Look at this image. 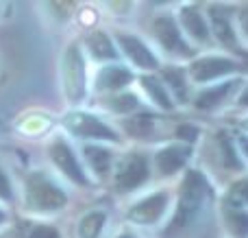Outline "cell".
<instances>
[{
	"label": "cell",
	"instance_id": "1",
	"mask_svg": "<svg viewBox=\"0 0 248 238\" xmlns=\"http://www.w3.org/2000/svg\"><path fill=\"white\" fill-rule=\"evenodd\" d=\"M207 199H209V184H207L205 175L198 173V170H189L185 175L183 188H181L179 208H176V217L172 219L170 232L183 230L189 221H194Z\"/></svg>",
	"mask_w": 248,
	"mask_h": 238
},
{
	"label": "cell",
	"instance_id": "2",
	"mask_svg": "<svg viewBox=\"0 0 248 238\" xmlns=\"http://www.w3.org/2000/svg\"><path fill=\"white\" fill-rule=\"evenodd\" d=\"M65 201H68L65 192L42 173H33L26 179V205L31 210H37V212L59 210L65 205Z\"/></svg>",
	"mask_w": 248,
	"mask_h": 238
},
{
	"label": "cell",
	"instance_id": "3",
	"mask_svg": "<svg viewBox=\"0 0 248 238\" xmlns=\"http://www.w3.org/2000/svg\"><path fill=\"white\" fill-rule=\"evenodd\" d=\"M63 87L72 103H78L85 96V61L74 44L63 55Z\"/></svg>",
	"mask_w": 248,
	"mask_h": 238
},
{
	"label": "cell",
	"instance_id": "4",
	"mask_svg": "<svg viewBox=\"0 0 248 238\" xmlns=\"http://www.w3.org/2000/svg\"><path fill=\"white\" fill-rule=\"evenodd\" d=\"M65 127L72 131L74 136H81V138H103V140H118L116 131L109 129L103 120H98L96 116L83 112H72L65 116Z\"/></svg>",
	"mask_w": 248,
	"mask_h": 238
},
{
	"label": "cell",
	"instance_id": "5",
	"mask_svg": "<svg viewBox=\"0 0 248 238\" xmlns=\"http://www.w3.org/2000/svg\"><path fill=\"white\" fill-rule=\"evenodd\" d=\"M155 35H157L159 44L166 48L168 52L179 57H192L194 51L183 37H181V31L176 26V22L170 16H161L155 20Z\"/></svg>",
	"mask_w": 248,
	"mask_h": 238
},
{
	"label": "cell",
	"instance_id": "6",
	"mask_svg": "<svg viewBox=\"0 0 248 238\" xmlns=\"http://www.w3.org/2000/svg\"><path fill=\"white\" fill-rule=\"evenodd\" d=\"M148 179V162L140 153H131L122 160L116 173V186L120 190H133Z\"/></svg>",
	"mask_w": 248,
	"mask_h": 238
},
{
	"label": "cell",
	"instance_id": "7",
	"mask_svg": "<svg viewBox=\"0 0 248 238\" xmlns=\"http://www.w3.org/2000/svg\"><path fill=\"white\" fill-rule=\"evenodd\" d=\"M50 157H52V162L61 169V173H65L72 182L81 184V186H85L87 184V177H85V173H83V169L78 166L72 149H70L63 140H57V142L50 147Z\"/></svg>",
	"mask_w": 248,
	"mask_h": 238
},
{
	"label": "cell",
	"instance_id": "8",
	"mask_svg": "<svg viewBox=\"0 0 248 238\" xmlns=\"http://www.w3.org/2000/svg\"><path fill=\"white\" fill-rule=\"evenodd\" d=\"M166 204H168L166 192H155V195L146 197V199H141L140 204L133 205L131 212H128V219L135 223H146V225H148V223H155L163 214Z\"/></svg>",
	"mask_w": 248,
	"mask_h": 238
},
{
	"label": "cell",
	"instance_id": "9",
	"mask_svg": "<svg viewBox=\"0 0 248 238\" xmlns=\"http://www.w3.org/2000/svg\"><path fill=\"white\" fill-rule=\"evenodd\" d=\"M235 64L231 59H224V57H205V59H198L192 64V77L196 81H209V79L222 77L227 72H233Z\"/></svg>",
	"mask_w": 248,
	"mask_h": 238
},
{
	"label": "cell",
	"instance_id": "10",
	"mask_svg": "<svg viewBox=\"0 0 248 238\" xmlns=\"http://www.w3.org/2000/svg\"><path fill=\"white\" fill-rule=\"evenodd\" d=\"M189 153L192 149L185 147V144H172V147H166L157 153L155 162H157V169L161 175H172L185 166V162L189 160Z\"/></svg>",
	"mask_w": 248,
	"mask_h": 238
},
{
	"label": "cell",
	"instance_id": "11",
	"mask_svg": "<svg viewBox=\"0 0 248 238\" xmlns=\"http://www.w3.org/2000/svg\"><path fill=\"white\" fill-rule=\"evenodd\" d=\"M118 42H120L122 51L126 52V57L133 64H137L140 68H157V57L137 37H133V35H118Z\"/></svg>",
	"mask_w": 248,
	"mask_h": 238
},
{
	"label": "cell",
	"instance_id": "12",
	"mask_svg": "<svg viewBox=\"0 0 248 238\" xmlns=\"http://www.w3.org/2000/svg\"><path fill=\"white\" fill-rule=\"evenodd\" d=\"M224 223H227L229 232L235 238H248V212L240 208L233 201H224Z\"/></svg>",
	"mask_w": 248,
	"mask_h": 238
},
{
	"label": "cell",
	"instance_id": "13",
	"mask_svg": "<svg viewBox=\"0 0 248 238\" xmlns=\"http://www.w3.org/2000/svg\"><path fill=\"white\" fill-rule=\"evenodd\" d=\"M211 24H214V33L224 46H231L235 51H240V44L235 39V33H233V26L229 22L227 13L222 11L220 7H214L211 9Z\"/></svg>",
	"mask_w": 248,
	"mask_h": 238
},
{
	"label": "cell",
	"instance_id": "14",
	"mask_svg": "<svg viewBox=\"0 0 248 238\" xmlns=\"http://www.w3.org/2000/svg\"><path fill=\"white\" fill-rule=\"evenodd\" d=\"M133 79V74L128 72L122 66H109V68H103L96 79V85L98 90H118V87L126 85Z\"/></svg>",
	"mask_w": 248,
	"mask_h": 238
},
{
	"label": "cell",
	"instance_id": "15",
	"mask_svg": "<svg viewBox=\"0 0 248 238\" xmlns=\"http://www.w3.org/2000/svg\"><path fill=\"white\" fill-rule=\"evenodd\" d=\"M235 85H240V81H227V83H220L216 87H209V90L201 92L196 99V107L198 109H211L216 105H220L224 99L229 96V92L233 90Z\"/></svg>",
	"mask_w": 248,
	"mask_h": 238
},
{
	"label": "cell",
	"instance_id": "16",
	"mask_svg": "<svg viewBox=\"0 0 248 238\" xmlns=\"http://www.w3.org/2000/svg\"><path fill=\"white\" fill-rule=\"evenodd\" d=\"M181 22H183V26L187 29V33L192 37L201 39V42L209 39V26H207V22L202 20V16L194 7H185L181 11Z\"/></svg>",
	"mask_w": 248,
	"mask_h": 238
},
{
	"label": "cell",
	"instance_id": "17",
	"mask_svg": "<svg viewBox=\"0 0 248 238\" xmlns=\"http://www.w3.org/2000/svg\"><path fill=\"white\" fill-rule=\"evenodd\" d=\"M83 153H85L87 162H90V166L96 170V173L107 175L109 166H111V153H109L107 149H103V147H85L83 149Z\"/></svg>",
	"mask_w": 248,
	"mask_h": 238
},
{
	"label": "cell",
	"instance_id": "18",
	"mask_svg": "<svg viewBox=\"0 0 248 238\" xmlns=\"http://www.w3.org/2000/svg\"><path fill=\"white\" fill-rule=\"evenodd\" d=\"M87 46H90L92 55L98 57V59H113V57H116L111 39L105 33H92L90 37H87Z\"/></svg>",
	"mask_w": 248,
	"mask_h": 238
},
{
	"label": "cell",
	"instance_id": "19",
	"mask_svg": "<svg viewBox=\"0 0 248 238\" xmlns=\"http://www.w3.org/2000/svg\"><path fill=\"white\" fill-rule=\"evenodd\" d=\"M141 85H144V90L148 92L150 99L157 105H161L163 109H172V101H170V96H168L166 87L161 85V81H157L155 77H144L141 79Z\"/></svg>",
	"mask_w": 248,
	"mask_h": 238
},
{
	"label": "cell",
	"instance_id": "20",
	"mask_svg": "<svg viewBox=\"0 0 248 238\" xmlns=\"http://www.w3.org/2000/svg\"><path fill=\"white\" fill-rule=\"evenodd\" d=\"M153 116H148V114H140V116H133L128 118L126 122H124V129H126V134L135 136V138H144V136H148L150 131H153Z\"/></svg>",
	"mask_w": 248,
	"mask_h": 238
},
{
	"label": "cell",
	"instance_id": "21",
	"mask_svg": "<svg viewBox=\"0 0 248 238\" xmlns=\"http://www.w3.org/2000/svg\"><path fill=\"white\" fill-rule=\"evenodd\" d=\"M103 225H105V214L92 212V214H87V217L81 221V225H78V236L81 238H96L100 234V230H103Z\"/></svg>",
	"mask_w": 248,
	"mask_h": 238
},
{
	"label": "cell",
	"instance_id": "22",
	"mask_svg": "<svg viewBox=\"0 0 248 238\" xmlns=\"http://www.w3.org/2000/svg\"><path fill=\"white\" fill-rule=\"evenodd\" d=\"M163 79L176 92V96H181V99L187 96V85H185V77L181 72V68H166L163 70Z\"/></svg>",
	"mask_w": 248,
	"mask_h": 238
},
{
	"label": "cell",
	"instance_id": "23",
	"mask_svg": "<svg viewBox=\"0 0 248 238\" xmlns=\"http://www.w3.org/2000/svg\"><path fill=\"white\" fill-rule=\"evenodd\" d=\"M229 201L233 204H248V179H242V182H235L231 186V192H229Z\"/></svg>",
	"mask_w": 248,
	"mask_h": 238
},
{
	"label": "cell",
	"instance_id": "24",
	"mask_svg": "<svg viewBox=\"0 0 248 238\" xmlns=\"http://www.w3.org/2000/svg\"><path fill=\"white\" fill-rule=\"evenodd\" d=\"M220 147H222V153H224V162H227V166H231V169H240V160H237L235 155V149H233L231 140L227 138V136H220Z\"/></svg>",
	"mask_w": 248,
	"mask_h": 238
},
{
	"label": "cell",
	"instance_id": "25",
	"mask_svg": "<svg viewBox=\"0 0 248 238\" xmlns=\"http://www.w3.org/2000/svg\"><path fill=\"white\" fill-rule=\"evenodd\" d=\"M109 107H111L113 112H128V109H135L137 107V99L133 94L118 96V99L109 101Z\"/></svg>",
	"mask_w": 248,
	"mask_h": 238
},
{
	"label": "cell",
	"instance_id": "26",
	"mask_svg": "<svg viewBox=\"0 0 248 238\" xmlns=\"http://www.w3.org/2000/svg\"><path fill=\"white\" fill-rule=\"evenodd\" d=\"M26 238H59V232L55 227H48V225H37L26 234Z\"/></svg>",
	"mask_w": 248,
	"mask_h": 238
},
{
	"label": "cell",
	"instance_id": "27",
	"mask_svg": "<svg viewBox=\"0 0 248 238\" xmlns=\"http://www.w3.org/2000/svg\"><path fill=\"white\" fill-rule=\"evenodd\" d=\"M176 136L183 140H187V142H194V140L198 138V129L192 125H181L179 129H176Z\"/></svg>",
	"mask_w": 248,
	"mask_h": 238
},
{
	"label": "cell",
	"instance_id": "28",
	"mask_svg": "<svg viewBox=\"0 0 248 238\" xmlns=\"http://www.w3.org/2000/svg\"><path fill=\"white\" fill-rule=\"evenodd\" d=\"M0 199H11V186L2 170H0Z\"/></svg>",
	"mask_w": 248,
	"mask_h": 238
},
{
	"label": "cell",
	"instance_id": "29",
	"mask_svg": "<svg viewBox=\"0 0 248 238\" xmlns=\"http://www.w3.org/2000/svg\"><path fill=\"white\" fill-rule=\"evenodd\" d=\"M240 20H242V29H244V33L248 35V7L242 11V16H240Z\"/></svg>",
	"mask_w": 248,
	"mask_h": 238
},
{
	"label": "cell",
	"instance_id": "30",
	"mask_svg": "<svg viewBox=\"0 0 248 238\" xmlns=\"http://www.w3.org/2000/svg\"><path fill=\"white\" fill-rule=\"evenodd\" d=\"M240 105H248V87L244 90V94L240 96Z\"/></svg>",
	"mask_w": 248,
	"mask_h": 238
},
{
	"label": "cell",
	"instance_id": "31",
	"mask_svg": "<svg viewBox=\"0 0 248 238\" xmlns=\"http://www.w3.org/2000/svg\"><path fill=\"white\" fill-rule=\"evenodd\" d=\"M240 142H242V149H244V153L248 155V138H242Z\"/></svg>",
	"mask_w": 248,
	"mask_h": 238
},
{
	"label": "cell",
	"instance_id": "32",
	"mask_svg": "<svg viewBox=\"0 0 248 238\" xmlns=\"http://www.w3.org/2000/svg\"><path fill=\"white\" fill-rule=\"evenodd\" d=\"M118 238H135V236H128V234H124V236H118Z\"/></svg>",
	"mask_w": 248,
	"mask_h": 238
},
{
	"label": "cell",
	"instance_id": "33",
	"mask_svg": "<svg viewBox=\"0 0 248 238\" xmlns=\"http://www.w3.org/2000/svg\"><path fill=\"white\" fill-rule=\"evenodd\" d=\"M2 221H4V214H2V212H0V223H2Z\"/></svg>",
	"mask_w": 248,
	"mask_h": 238
},
{
	"label": "cell",
	"instance_id": "34",
	"mask_svg": "<svg viewBox=\"0 0 248 238\" xmlns=\"http://www.w3.org/2000/svg\"><path fill=\"white\" fill-rule=\"evenodd\" d=\"M244 125H246V127H248V120H246V122H244Z\"/></svg>",
	"mask_w": 248,
	"mask_h": 238
}]
</instances>
